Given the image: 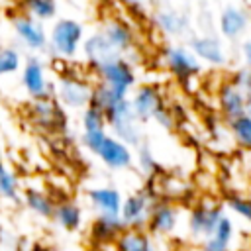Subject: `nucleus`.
Instances as JSON below:
<instances>
[{"label": "nucleus", "instance_id": "nucleus-1", "mask_svg": "<svg viewBox=\"0 0 251 251\" xmlns=\"http://www.w3.org/2000/svg\"><path fill=\"white\" fill-rule=\"evenodd\" d=\"M27 118L43 133H63L67 129V114L55 96L31 98L27 104Z\"/></svg>", "mask_w": 251, "mask_h": 251}, {"label": "nucleus", "instance_id": "nucleus-2", "mask_svg": "<svg viewBox=\"0 0 251 251\" xmlns=\"http://www.w3.org/2000/svg\"><path fill=\"white\" fill-rule=\"evenodd\" d=\"M104 116H106V126H110V129L114 131V137H118L126 145H139L141 122L135 118L129 98H122L120 102L104 110Z\"/></svg>", "mask_w": 251, "mask_h": 251}, {"label": "nucleus", "instance_id": "nucleus-3", "mask_svg": "<svg viewBox=\"0 0 251 251\" xmlns=\"http://www.w3.org/2000/svg\"><path fill=\"white\" fill-rule=\"evenodd\" d=\"M84 39V27L80 22L73 18H61L53 24L47 43L51 51L63 59H71L78 53V47Z\"/></svg>", "mask_w": 251, "mask_h": 251}, {"label": "nucleus", "instance_id": "nucleus-4", "mask_svg": "<svg viewBox=\"0 0 251 251\" xmlns=\"http://www.w3.org/2000/svg\"><path fill=\"white\" fill-rule=\"evenodd\" d=\"M90 94H92V84L84 76L73 73L61 75L57 84H53V96L63 108L82 110L90 104Z\"/></svg>", "mask_w": 251, "mask_h": 251}, {"label": "nucleus", "instance_id": "nucleus-5", "mask_svg": "<svg viewBox=\"0 0 251 251\" xmlns=\"http://www.w3.org/2000/svg\"><path fill=\"white\" fill-rule=\"evenodd\" d=\"M155 200H159V194L153 188H141V190L126 196L122 200V208H120V218H122L124 226L129 229H145L149 212H151V206L155 204Z\"/></svg>", "mask_w": 251, "mask_h": 251}, {"label": "nucleus", "instance_id": "nucleus-6", "mask_svg": "<svg viewBox=\"0 0 251 251\" xmlns=\"http://www.w3.org/2000/svg\"><path fill=\"white\" fill-rule=\"evenodd\" d=\"M92 71H94V75L98 76L100 82L108 84L110 88H114L122 96H127V92L137 82L135 71H133L131 63L126 57H118V59L106 61V63H102L100 67H96Z\"/></svg>", "mask_w": 251, "mask_h": 251}, {"label": "nucleus", "instance_id": "nucleus-7", "mask_svg": "<svg viewBox=\"0 0 251 251\" xmlns=\"http://www.w3.org/2000/svg\"><path fill=\"white\" fill-rule=\"evenodd\" d=\"M161 53H163V63L169 69V73H173L180 80L194 78L202 71L200 61L186 47H180V45H165Z\"/></svg>", "mask_w": 251, "mask_h": 251}, {"label": "nucleus", "instance_id": "nucleus-8", "mask_svg": "<svg viewBox=\"0 0 251 251\" xmlns=\"http://www.w3.org/2000/svg\"><path fill=\"white\" fill-rule=\"evenodd\" d=\"M178 220H180V210L173 202L155 200V204L151 206L145 229L151 237H167L175 233V229L178 227Z\"/></svg>", "mask_w": 251, "mask_h": 251}, {"label": "nucleus", "instance_id": "nucleus-9", "mask_svg": "<svg viewBox=\"0 0 251 251\" xmlns=\"http://www.w3.org/2000/svg\"><path fill=\"white\" fill-rule=\"evenodd\" d=\"M224 216V206L218 202H200L188 214V231L192 237H210L216 224Z\"/></svg>", "mask_w": 251, "mask_h": 251}, {"label": "nucleus", "instance_id": "nucleus-10", "mask_svg": "<svg viewBox=\"0 0 251 251\" xmlns=\"http://www.w3.org/2000/svg\"><path fill=\"white\" fill-rule=\"evenodd\" d=\"M108 169H129L133 165V153L129 149V145H126L124 141H120L114 135H104L102 141L96 145V149L92 151Z\"/></svg>", "mask_w": 251, "mask_h": 251}, {"label": "nucleus", "instance_id": "nucleus-11", "mask_svg": "<svg viewBox=\"0 0 251 251\" xmlns=\"http://www.w3.org/2000/svg\"><path fill=\"white\" fill-rule=\"evenodd\" d=\"M12 27L18 35V39L31 51H43L47 47V33L39 20L29 16L27 12L16 14L12 18Z\"/></svg>", "mask_w": 251, "mask_h": 251}, {"label": "nucleus", "instance_id": "nucleus-12", "mask_svg": "<svg viewBox=\"0 0 251 251\" xmlns=\"http://www.w3.org/2000/svg\"><path fill=\"white\" fill-rule=\"evenodd\" d=\"M22 86L29 94V98H43V96H53V84L47 78L45 65L37 57H29L24 63L22 69Z\"/></svg>", "mask_w": 251, "mask_h": 251}, {"label": "nucleus", "instance_id": "nucleus-13", "mask_svg": "<svg viewBox=\"0 0 251 251\" xmlns=\"http://www.w3.org/2000/svg\"><path fill=\"white\" fill-rule=\"evenodd\" d=\"M129 104H131V110L139 122L155 120V116L165 108L163 94H161L159 86H155V84H141L135 90Z\"/></svg>", "mask_w": 251, "mask_h": 251}, {"label": "nucleus", "instance_id": "nucleus-14", "mask_svg": "<svg viewBox=\"0 0 251 251\" xmlns=\"http://www.w3.org/2000/svg\"><path fill=\"white\" fill-rule=\"evenodd\" d=\"M100 31H102V35L110 41V45L122 57H126V53H129L133 49V45H135V31H133V27L127 22L120 20V18L104 20Z\"/></svg>", "mask_w": 251, "mask_h": 251}, {"label": "nucleus", "instance_id": "nucleus-15", "mask_svg": "<svg viewBox=\"0 0 251 251\" xmlns=\"http://www.w3.org/2000/svg\"><path fill=\"white\" fill-rule=\"evenodd\" d=\"M82 51H84V57H86L90 69H96V67H100V65L106 63V61H112V59L122 57V55L110 45V41L102 35L100 29L94 31L92 35H88V37L84 39Z\"/></svg>", "mask_w": 251, "mask_h": 251}, {"label": "nucleus", "instance_id": "nucleus-16", "mask_svg": "<svg viewBox=\"0 0 251 251\" xmlns=\"http://www.w3.org/2000/svg\"><path fill=\"white\" fill-rule=\"evenodd\" d=\"M218 106L222 116L227 120H233L241 114H245V92L237 88L231 80H226L218 88Z\"/></svg>", "mask_w": 251, "mask_h": 251}, {"label": "nucleus", "instance_id": "nucleus-17", "mask_svg": "<svg viewBox=\"0 0 251 251\" xmlns=\"http://www.w3.org/2000/svg\"><path fill=\"white\" fill-rule=\"evenodd\" d=\"M124 229H126V226H124L120 214H98L90 226V237H92V241L106 245V243H114Z\"/></svg>", "mask_w": 251, "mask_h": 251}, {"label": "nucleus", "instance_id": "nucleus-18", "mask_svg": "<svg viewBox=\"0 0 251 251\" xmlns=\"http://www.w3.org/2000/svg\"><path fill=\"white\" fill-rule=\"evenodd\" d=\"M190 51L198 61H206L208 65L222 67L226 63V51L220 39L210 35H198L190 39Z\"/></svg>", "mask_w": 251, "mask_h": 251}, {"label": "nucleus", "instance_id": "nucleus-19", "mask_svg": "<svg viewBox=\"0 0 251 251\" xmlns=\"http://www.w3.org/2000/svg\"><path fill=\"white\" fill-rule=\"evenodd\" d=\"M86 198L90 202V206L98 212V214H120L122 208V194L120 190L112 188V186H96V188H88Z\"/></svg>", "mask_w": 251, "mask_h": 251}, {"label": "nucleus", "instance_id": "nucleus-20", "mask_svg": "<svg viewBox=\"0 0 251 251\" xmlns=\"http://www.w3.org/2000/svg\"><path fill=\"white\" fill-rule=\"evenodd\" d=\"M153 24L159 31L171 37H178L188 29V18L173 8H159L153 14Z\"/></svg>", "mask_w": 251, "mask_h": 251}, {"label": "nucleus", "instance_id": "nucleus-21", "mask_svg": "<svg viewBox=\"0 0 251 251\" xmlns=\"http://www.w3.org/2000/svg\"><path fill=\"white\" fill-rule=\"evenodd\" d=\"M249 25V14L239 6H227L220 14V33L227 39L239 37Z\"/></svg>", "mask_w": 251, "mask_h": 251}, {"label": "nucleus", "instance_id": "nucleus-22", "mask_svg": "<svg viewBox=\"0 0 251 251\" xmlns=\"http://www.w3.org/2000/svg\"><path fill=\"white\" fill-rule=\"evenodd\" d=\"M114 245H116V251H155L153 237L147 233V229H129V227H126L118 235Z\"/></svg>", "mask_w": 251, "mask_h": 251}, {"label": "nucleus", "instance_id": "nucleus-23", "mask_svg": "<svg viewBox=\"0 0 251 251\" xmlns=\"http://www.w3.org/2000/svg\"><path fill=\"white\" fill-rule=\"evenodd\" d=\"M65 231H76L82 226V208L73 200L55 202L53 218Z\"/></svg>", "mask_w": 251, "mask_h": 251}, {"label": "nucleus", "instance_id": "nucleus-24", "mask_svg": "<svg viewBox=\"0 0 251 251\" xmlns=\"http://www.w3.org/2000/svg\"><path fill=\"white\" fill-rule=\"evenodd\" d=\"M22 198H24V204L27 206V210L33 212L35 216L47 218V220L53 218L55 200H53L45 190H39V188H25L24 194H22Z\"/></svg>", "mask_w": 251, "mask_h": 251}, {"label": "nucleus", "instance_id": "nucleus-25", "mask_svg": "<svg viewBox=\"0 0 251 251\" xmlns=\"http://www.w3.org/2000/svg\"><path fill=\"white\" fill-rule=\"evenodd\" d=\"M227 129L241 149L251 151V116L241 114L233 120H227Z\"/></svg>", "mask_w": 251, "mask_h": 251}, {"label": "nucleus", "instance_id": "nucleus-26", "mask_svg": "<svg viewBox=\"0 0 251 251\" xmlns=\"http://www.w3.org/2000/svg\"><path fill=\"white\" fill-rule=\"evenodd\" d=\"M122 98H127V96H122L120 92H116L114 88H110L108 84L104 82H96L92 84V94H90V106H96L100 108L102 112L108 110L110 106H114L116 102H120Z\"/></svg>", "mask_w": 251, "mask_h": 251}, {"label": "nucleus", "instance_id": "nucleus-27", "mask_svg": "<svg viewBox=\"0 0 251 251\" xmlns=\"http://www.w3.org/2000/svg\"><path fill=\"white\" fill-rule=\"evenodd\" d=\"M0 198H4L8 202H20L22 200L18 176L12 173V169H8L4 165V161H0Z\"/></svg>", "mask_w": 251, "mask_h": 251}, {"label": "nucleus", "instance_id": "nucleus-28", "mask_svg": "<svg viewBox=\"0 0 251 251\" xmlns=\"http://www.w3.org/2000/svg\"><path fill=\"white\" fill-rule=\"evenodd\" d=\"M27 14L33 16L35 20H51L57 14V2L55 0H22Z\"/></svg>", "mask_w": 251, "mask_h": 251}, {"label": "nucleus", "instance_id": "nucleus-29", "mask_svg": "<svg viewBox=\"0 0 251 251\" xmlns=\"http://www.w3.org/2000/svg\"><path fill=\"white\" fill-rule=\"evenodd\" d=\"M80 122H82V129L84 131H102L106 129V116L100 108L96 106H86L82 108V116H80Z\"/></svg>", "mask_w": 251, "mask_h": 251}, {"label": "nucleus", "instance_id": "nucleus-30", "mask_svg": "<svg viewBox=\"0 0 251 251\" xmlns=\"http://www.w3.org/2000/svg\"><path fill=\"white\" fill-rule=\"evenodd\" d=\"M22 67V55L16 47H0V76L18 73Z\"/></svg>", "mask_w": 251, "mask_h": 251}, {"label": "nucleus", "instance_id": "nucleus-31", "mask_svg": "<svg viewBox=\"0 0 251 251\" xmlns=\"http://www.w3.org/2000/svg\"><path fill=\"white\" fill-rule=\"evenodd\" d=\"M226 206L237 214L239 218H243L245 222H251V198L249 196H243V194H227L226 196Z\"/></svg>", "mask_w": 251, "mask_h": 251}, {"label": "nucleus", "instance_id": "nucleus-32", "mask_svg": "<svg viewBox=\"0 0 251 251\" xmlns=\"http://www.w3.org/2000/svg\"><path fill=\"white\" fill-rule=\"evenodd\" d=\"M233 231H235V227H233V222H231V218L229 216H222L220 218V222L216 224V227H214V231H212V235L216 237V239H220V241H224V243H231V239H233Z\"/></svg>", "mask_w": 251, "mask_h": 251}, {"label": "nucleus", "instance_id": "nucleus-33", "mask_svg": "<svg viewBox=\"0 0 251 251\" xmlns=\"http://www.w3.org/2000/svg\"><path fill=\"white\" fill-rule=\"evenodd\" d=\"M231 82H233L237 88H241L245 94L251 92V69H249V67L237 69V71L231 75Z\"/></svg>", "mask_w": 251, "mask_h": 251}, {"label": "nucleus", "instance_id": "nucleus-34", "mask_svg": "<svg viewBox=\"0 0 251 251\" xmlns=\"http://www.w3.org/2000/svg\"><path fill=\"white\" fill-rule=\"evenodd\" d=\"M139 169L147 175H153L155 169H157V161L153 157V153L149 151V147H139Z\"/></svg>", "mask_w": 251, "mask_h": 251}, {"label": "nucleus", "instance_id": "nucleus-35", "mask_svg": "<svg viewBox=\"0 0 251 251\" xmlns=\"http://www.w3.org/2000/svg\"><path fill=\"white\" fill-rule=\"evenodd\" d=\"M227 249H229V245L220 241V239H216L214 235L204 237L202 243H200V251H227Z\"/></svg>", "mask_w": 251, "mask_h": 251}, {"label": "nucleus", "instance_id": "nucleus-36", "mask_svg": "<svg viewBox=\"0 0 251 251\" xmlns=\"http://www.w3.org/2000/svg\"><path fill=\"white\" fill-rule=\"evenodd\" d=\"M122 4H126L131 12L133 10H137V12H143V8H145V0H120Z\"/></svg>", "mask_w": 251, "mask_h": 251}, {"label": "nucleus", "instance_id": "nucleus-37", "mask_svg": "<svg viewBox=\"0 0 251 251\" xmlns=\"http://www.w3.org/2000/svg\"><path fill=\"white\" fill-rule=\"evenodd\" d=\"M241 55H243V61H245V67L251 69V41H245L241 45Z\"/></svg>", "mask_w": 251, "mask_h": 251}, {"label": "nucleus", "instance_id": "nucleus-38", "mask_svg": "<svg viewBox=\"0 0 251 251\" xmlns=\"http://www.w3.org/2000/svg\"><path fill=\"white\" fill-rule=\"evenodd\" d=\"M245 114L251 116V92L245 94Z\"/></svg>", "mask_w": 251, "mask_h": 251}, {"label": "nucleus", "instance_id": "nucleus-39", "mask_svg": "<svg viewBox=\"0 0 251 251\" xmlns=\"http://www.w3.org/2000/svg\"><path fill=\"white\" fill-rule=\"evenodd\" d=\"M0 161H4V159H2V147H0Z\"/></svg>", "mask_w": 251, "mask_h": 251}, {"label": "nucleus", "instance_id": "nucleus-40", "mask_svg": "<svg viewBox=\"0 0 251 251\" xmlns=\"http://www.w3.org/2000/svg\"><path fill=\"white\" fill-rule=\"evenodd\" d=\"M227 251H231V249H227Z\"/></svg>", "mask_w": 251, "mask_h": 251}]
</instances>
